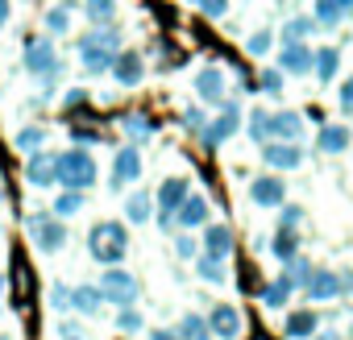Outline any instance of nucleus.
Here are the masks:
<instances>
[{
    "label": "nucleus",
    "instance_id": "f257e3e1",
    "mask_svg": "<svg viewBox=\"0 0 353 340\" xmlns=\"http://www.w3.org/2000/svg\"><path fill=\"white\" fill-rule=\"evenodd\" d=\"M88 253L100 262V266H121L125 253H129V233L121 220H100L92 233H88Z\"/></svg>",
    "mask_w": 353,
    "mask_h": 340
},
{
    "label": "nucleus",
    "instance_id": "f03ea898",
    "mask_svg": "<svg viewBox=\"0 0 353 340\" xmlns=\"http://www.w3.org/2000/svg\"><path fill=\"white\" fill-rule=\"evenodd\" d=\"M117 46H121V34L108 30V25H96L92 34L79 38V59H83V71L88 75H104L117 59Z\"/></svg>",
    "mask_w": 353,
    "mask_h": 340
},
{
    "label": "nucleus",
    "instance_id": "7ed1b4c3",
    "mask_svg": "<svg viewBox=\"0 0 353 340\" xmlns=\"http://www.w3.org/2000/svg\"><path fill=\"white\" fill-rule=\"evenodd\" d=\"M54 183L75 187V191L96 187V158H92L88 149H67V153H54Z\"/></svg>",
    "mask_w": 353,
    "mask_h": 340
},
{
    "label": "nucleus",
    "instance_id": "20e7f679",
    "mask_svg": "<svg viewBox=\"0 0 353 340\" xmlns=\"http://www.w3.org/2000/svg\"><path fill=\"white\" fill-rule=\"evenodd\" d=\"M26 229H30V241H34L42 253H59V249L67 245V224H63V216L38 212V216L26 220Z\"/></svg>",
    "mask_w": 353,
    "mask_h": 340
},
{
    "label": "nucleus",
    "instance_id": "39448f33",
    "mask_svg": "<svg viewBox=\"0 0 353 340\" xmlns=\"http://www.w3.org/2000/svg\"><path fill=\"white\" fill-rule=\"evenodd\" d=\"M237 129H241V108L221 100V116H216L212 125H204V129H200V141H204V149H216V145H225Z\"/></svg>",
    "mask_w": 353,
    "mask_h": 340
},
{
    "label": "nucleus",
    "instance_id": "423d86ee",
    "mask_svg": "<svg viewBox=\"0 0 353 340\" xmlns=\"http://www.w3.org/2000/svg\"><path fill=\"white\" fill-rule=\"evenodd\" d=\"M100 290H104V299H108V303L125 307V303H133V299L141 295V282H137L129 270H121V266H108V274L100 278Z\"/></svg>",
    "mask_w": 353,
    "mask_h": 340
},
{
    "label": "nucleus",
    "instance_id": "0eeeda50",
    "mask_svg": "<svg viewBox=\"0 0 353 340\" xmlns=\"http://www.w3.org/2000/svg\"><path fill=\"white\" fill-rule=\"evenodd\" d=\"M262 162L270 170H299L303 166V149H299V141L270 137V141H262Z\"/></svg>",
    "mask_w": 353,
    "mask_h": 340
},
{
    "label": "nucleus",
    "instance_id": "6e6552de",
    "mask_svg": "<svg viewBox=\"0 0 353 340\" xmlns=\"http://www.w3.org/2000/svg\"><path fill=\"white\" fill-rule=\"evenodd\" d=\"M21 63H26V71H30V75H42V79H50V75L59 71V54H54V46H50L46 38H34V42H26V54H21Z\"/></svg>",
    "mask_w": 353,
    "mask_h": 340
},
{
    "label": "nucleus",
    "instance_id": "1a4fd4ad",
    "mask_svg": "<svg viewBox=\"0 0 353 340\" xmlns=\"http://www.w3.org/2000/svg\"><path fill=\"white\" fill-rule=\"evenodd\" d=\"M141 179V149L129 141L125 149H117V162H112V187H129Z\"/></svg>",
    "mask_w": 353,
    "mask_h": 340
},
{
    "label": "nucleus",
    "instance_id": "9d476101",
    "mask_svg": "<svg viewBox=\"0 0 353 340\" xmlns=\"http://www.w3.org/2000/svg\"><path fill=\"white\" fill-rule=\"evenodd\" d=\"M208 212H212V208H208V200H204V195H196V191H188V195H183V204L174 208V216H170V220H174V224H183V229H204V224H208Z\"/></svg>",
    "mask_w": 353,
    "mask_h": 340
},
{
    "label": "nucleus",
    "instance_id": "9b49d317",
    "mask_svg": "<svg viewBox=\"0 0 353 340\" xmlns=\"http://www.w3.org/2000/svg\"><path fill=\"white\" fill-rule=\"evenodd\" d=\"M188 191H192V187H188V179H179V175L166 179V183L158 187V220H162V224H170L174 208L183 204V195H188Z\"/></svg>",
    "mask_w": 353,
    "mask_h": 340
},
{
    "label": "nucleus",
    "instance_id": "f8f14e48",
    "mask_svg": "<svg viewBox=\"0 0 353 340\" xmlns=\"http://www.w3.org/2000/svg\"><path fill=\"white\" fill-rule=\"evenodd\" d=\"M108 71L117 75V83H121V87H133V83H141L145 63H141V54H137V50H117V59H112V67H108Z\"/></svg>",
    "mask_w": 353,
    "mask_h": 340
},
{
    "label": "nucleus",
    "instance_id": "ddd939ff",
    "mask_svg": "<svg viewBox=\"0 0 353 340\" xmlns=\"http://www.w3.org/2000/svg\"><path fill=\"white\" fill-rule=\"evenodd\" d=\"M279 71H283V75H312V46L287 42L283 54H279Z\"/></svg>",
    "mask_w": 353,
    "mask_h": 340
},
{
    "label": "nucleus",
    "instance_id": "4468645a",
    "mask_svg": "<svg viewBox=\"0 0 353 340\" xmlns=\"http://www.w3.org/2000/svg\"><path fill=\"white\" fill-rule=\"evenodd\" d=\"M303 290H307V299H316V303L336 299V295H341V274H332V270H316V266H312Z\"/></svg>",
    "mask_w": 353,
    "mask_h": 340
},
{
    "label": "nucleus",
    "instance_id": "2eb2a0df",
    "mask_svg": "<svg viewBox=\"0 0 353 340\" xmlns=\"http://www.w3.org/2000/svg\"><path fill=\"white\" fill-rule=\"evenodd\" d=\"M26 179H30L34 187H50V183H54V153H46L42 145H38V149H30Z\"/></svg>",
    "mask_w": 353,
    "mask_h": 340
},
{
    "label": "nucleus",
    "instance_id": "dca6fc26",
    "mask_svg": "<svg viewBox=\"0 0 353 340\" xmlns=\"http://www.w3.org/2000/svg\"><path fill=\"white\" fill-rule=\"evenodd\" d=\"M250 200H254L258 208H279V204L287 200V187H283V179L266 175V179H254V183H250Z\"/></svg>",
    "mask_w": 353,
    "mask_h": 340
},
{
    "label": "nucleus",
    "instance_id": "f3484780",
    "mask_svg": "<svg viewBox=\"0 0 353 340\" xmlns=\"http://www.w3.org/2000/svg\"><path fill=\"white\" fill-rule=\"evenodd\" d=\"M196 96L204 104H221L225 100V75H221V67H204L196 75Z\"/></svg>",
    "mask_w": 353,
    "mask_h": 340
},
{
    "label": "nucleus",
    "instance_id": "a211bd4d",
    "mask_svg": "<svg viewBox=\"0 0 353 340\" xmlns=\"http://www.w3.org/2000/svg\"><path fill=\"white\" fill-rule=\"evenodd\" d=\"M204 253L229 262V253H233V229L229 224H204Z\"/></svg>",
    "mask_w": 353,
    "mask_h": 340
},
{
    "label": "nucleus",
    "instance_id": "6ab92c4d",
    "mask_svg": "<svg viewBox=\"0 0 353 340\" xmlns=\"http://www.w3.org/2000/svg\"><path fill=\"white\" fill-rule=\"evenodd\" d=\"M312 71H316L320 83L336 79V71H341V50H336V46H320V50H312Z\"/></svg>",
    "mask_w": 353,
    "mask_h": 340
},
{
    "label": "nucleus",
    "instance_id": "aec40b11",
    "mask_svg": "<svg viewBox=\"0 0 353 340\" xmlns=\"http://www.w3.org/2000/svg\"><path fill=\"white\" fill-rule=\"evenodd\" d=\"M270 137L299 141L303 137V116L299 112H270Z\"/></svg>",
    "mask_w": 353,
    "mask_h": 340
},
{
    "label": "nucleus",
    "instance_id": "412c9836",
    "mask_svg": "<svg viewBox=\"0 0 353 340\" xmlns=\"http://www.w3.org/2000/svg\"><path fill=\"white\" fill-rule=\"evenodd\" d=\"M208 332H212V336H237V332H241V315H237V307H229V303L212 307Z\"/></svg>",
    "mask_w": 353,
    "mask_h": 340
},
{
    "label": "nucleus",
    "instance_id": "4be33fe9",
    "mask_svg": "<svg viewBox=\"0 0 353 340\" xmlns=\"http://www.w3.org/2000/svg\"><path fill=\"white\" fill-rule=\"evenodd\" d=\"M349 141H353L349 125H324V129H320V137H316L320 153H341V149H349Z\"/></svg>",
    "mask_w": 353,
    "mask_h": 340
},
{
    "label": "nucleus",
    "instance_id": "5701e85b",
    "mask_svg": "<svg viewBox=\"0 0 353 340\" xmlns=\"http://www.w3.org/2000/svg\"><path fill=\"white\" fill-rule=\"evenodd\" d=\"M104 303H108V299H104L100 286H75V290H71V311H79V315H96Z\"/></svg>",
    "mask_w": 353,
    "mask_h": 340
},
{
    "label": "nucleus",
    "instance_id": "b1692460",
    "mask_svg": "<svg viewBox=\"0 0 353 340\" xmlns=\"http://www.w3.org/2000/svg\"><path fill=\"white\" fill-rule=\"evenodd\" d=\"M349 13H353V0H316V21L328 25V30L341 25Z\"/></svg>",
    "mask_w": 353,
    "mask_h": 340
},
{
    "label": "nucleus",
    "instance_id": "393cba45",
    "mask_svg": "<svg viewBox=\"0 0 353 340\" xmlns=\"http://www.w3.org/2000/svg\"><path fill=\"white\" fill-rule=\"evenodd\" d=\"M316 328H320V319H316V311H307V307H295V311L287 315V323H283L287 336H312Z\"/></svg>",
    "mask_w": 353,
    "mask_h": 340
},
{
    "label": "nucleus",
    "instance_id": "a878e982",
    "mask_svg": "<svg viewBox=\"0 0 353 340\" xmlns=\"http://www.w3.org/2000/svg\"><path fill=\"white\" fill-rule=\"evenodd\" d=\"M150 208H154V200H150L145 191H133V195L125 200V216H129V224H145V220L154 216Z\"/></svg>",
    "mask_w": 353,
    "mask_h": 340
},
{
    "label": "nucleus",
    "instance_id": "bb28decb",
    "mask_svg": "<svg viewBox=\"0 0 353 340\" xmlns=\"http://www.w3.org/2000/svg\"><path fill=\"white\" fill-rule=\"evenodd\" d=\"M196 274L204 282H225V257H212V253H196Z\"/></svg>",
    "mask_w": 353,
    "mask_h": 340
},
{
    "label": "nucleus",
    "instance_id": "cd10ccee",
    "mask_svg": "<svg viewBox=\"0 0 353 340\" xmlns=\"http://www.w3.org/2000/svg\"><path fill=\"white\" fill-rule=\"evenodd\" d=\"M291 290H295V286H291L287 278H274V282L262 290V303H266V307H274V311H283V307H287V299H291Z\"/></svg>",
    "mask_w": 353,
    "mask_h": 340
},
{
    "label": "nucleus",
    "instance_id": "c85d7f7f",
    "mask_svg": "<svg viewBox=\"0 0 353 340\" xmlns=\"http://www.w3.org/2000/svg\"><path fill=\"white\" fill-rule=\"evenodd\" d=\"M50 212H59L63 220L67 216H75V212H83V191H75V187H63V195L54 200V208Z\"/></svg>",
    "mask_w": 353,
    "mask_h": 340
},
{
    "label": "nucleus",
    "instance_id": "c756f323",
    "mask_svg": "<svg viewBox=\"0 0 353 340\" xmlns=\"http://www.w3.org/2000/svg\"><path fill=\"white\" fill-rule=\"evenodd\" d=\"M270 253H274V257H283V262H287V257H295V253H299V237H295V229H279V237L270 241Z\"/></svg>",
    "mask_w": 353,
    "mask_h": 340
},
{
    "label": "nucleus",
    "instance_id": "7c9ffc66",
    "mask_svg": "<svg viewBox=\"0 0 353 340\" xmlns=\"http://www.w3.org/2000/svg\"><path fill=\"white\" fill-rule=\"evenodd\" d=\"M307 274H312V262H307L303 253L287 257V270H283V278H287L291 286H303V282H307Z\"/></svg>",
    "mask_w": 353,
    "mask_h": 340
},
{
    "label": "nucleus",
    "instance_id": "2f4dec72",
    "mask_svg": "<svg viewBox=\"0 0 353 340\" xmlns=\"http://www.w3.org/2000/svg\"><path fill=\"white\" fill-rule=\"evenodd\" d=\"M83 9H88V17H92V25H108L112 13H117L112 0H83Z\"/></svg>",
    "mask_w": 353,
    "mask_h": 340
},
{
    "label": "nucleus",
    "instance_id": "473e14b6",
    "mask_svg": "<svg viewBox=\"0 0 353 340\" xmlns=\"http://www.w3.org/2000/svg\"><path fill=\"white\" fill-rule=\"evenodd\" d=\"M250 141H254V145L270 141V112H254V116H250Z\"/></svg>",
    "mask_w": 353,
    "mask_h": 340
},
{
    "label": "nucleus",
    "instance_id": "72a5a7b5",
    "mask_svg": "<svg viewBox=\"0 0 353 340\" xmlns=\"http://www.w3.org/2000/svg\"><path fill=\"white\" fill-rule=\"evenodd\" d=\"M170 336H208V319H200V315H183L179 328H174Z\"/></svg>",
    "mask_w": 353,
    "mask_h": 340
},
{
    "label": "nucleus",
    "instance_id": "f704fd0d",
    "mask_svg": "<svg viewBox=\"0 0 353 340\" xmlns=\"http://www.w3.org/2000/svg\"><path fill=\"white\" fill-rule=\"evenodd\" d=\"M312 25H316V21H307V17H291V21L283 25V38H287V42H303V38L312 34Z\"/></svg>",
    "mask_w": 353,
    "mask_h": 340
},
{
    "label": "nucleus",
    "instance_id": "c9c22d12",
    "mask_svg": "<svg viewBox=\"0 0 353 340\" xmlns=\"http://www.w3.org/2000/svg\"><path fill=\"white\" fill-rule=\"evenodd\" d=\"M46 30H50V34H67V30H71V13H67V5H59V9L46 13Z\"/></svg>",
    "mask_w": 353,
    "mask_h": 340
},
{
    "label": "nucleus",
    "instance_id": "e433bc0d",
    "mask_svg": "<svg viewBox=\"0 0 353 340\" xmlns=\"http://www.w3.org/2000/svg\"><path fill=\"white\" fill-rule=\"evenodd\" d=\"M121 125H125V133H129V141H133V145H141V141L150 137V120H141V116H125Z\"/></svg>",
    "mask_w": 353,
    "mask_h": 340
},
{
    "label": "nucleus",
    "instance_id": "4c0bfd02",
    "mask_svg": "<svg viewBox=\"0 0 353 340\" xmlns=\"http://www.w3.org/2000/svg\"><path fill=\"white\" fill-rule=\"evenodd\" d=\"M42 141H46V133H42V129H38V125H34V129H21V133H17V141H13V145H17V149H21V153H30V149H38V145H42Z\"/></svg>",
    "mask_w": 353,
    "mask_h": 340
},
{
    "label": "nucleus",
    "instance_id": "58836bf2",
    "mask_svg": "<svg viewBox=\"0 0 353 340\" xmlns=\"http://www.w3.org/2000/svg\"><path fill=\"white\" fill-rule=\"evenodd\" d=\"M270 42H274V34H270V30H258V34H250V42H245V50H250L254 59H262V54L270 50Z\"/></svg>",
    "mask_w": 353,
    "mask_h": 340
},
{
    "label": "nucleus",
    "instance_id": "ea45409f",
    "mask_svg": "<svg viewBox=\"0 0 353 340\" xmlns=\"http://www.w3.org/2000/svg\"><path fill=\"white\" fill-rule=\"evenodd\" d=\"M283 208V216H279V229H299V220H303V208L299 204H279Z\"/></svg>",
    "mask_w": 353,
    "mask_h": 340
},
{
    "label": "nucleus",
    "instance_id": "a19ab883",
    "mask_svg": "<svg viewBox=\"0 0 353 340\" xmlns=\"http://www.w3.org/2000/svg\"><path fill=\"white\" fill-rule=\"evenodd\" d=\"M50 307H54V311H71V286L54 282V286H50Z\"/></svg>",
    "mask_w": 353,
    "mask_h": 340
},
{
    "label": "nucleus",
    "instance_id": "79ce46f5",
    "mask_svg": "<svg viewBox=\"0 0 353 340\" xmlns=\"http://www.w3.org/2000/svg\"><path fill=\"white\" fill-rule=\"evenodd\" d=\"M117 328H121V332H141V315L129 311V303H125V311L117 315Z\"/></svg>",
    "mask_w": 353,
    "mask_h": 340
},
{
    "label": "nucleus",
    "instance_id": "37998d69",
    "mask_svg": "<svg viewBox=\"0 0 353 340\" xmlns=\"http://www.w3.org/2000/svg\"><path fill=\"white\" fill-rule=\"evenodd\" d=\"M262 92L279 96V92H283V71H266V75H262Z\"/></svg>",
    "mask_w": 353,
    "mask_h": 340
},
{
    "label": "nucleus",
    "instance_id": "c03bdc74",
    "mask_svg": "<svg viewBox=\"0 0 353 340\" xmlns=\"http://www.w3.org/2000/svg\"><path fill=\"white\" fill-rule=\"evenodd\" d=\"M174 253H179L183 262H192V257H196V241H192V237H179V241H174Z\"/></svg>",
    "mask_w": 353,
    "mask_h": 340
},
{
    "label": "nucleus",
    "instance_id": "a18cd8bd",
    "mask_svg": "<svg viewBox=\"0 0 353 340\" xmlns=\"http://www.w3.org/2000/svg\"><path fill=\"white\" fill-rule=\"evenodd\" d=\"M183 125H188V129H196V133H200V129H204V125H208V116H204V112H200V108H192V112H183Z\"/></svg>",
    "mask_w": 353,
    "mask_h": 340
},
{
    "label": "nucleus",
    "instance_id": "49530a36",
    "mask_svg": "<svg viewBox=\"0 0 353 340\" xmlns=\"http://www.w3.org/2000/svg\"><path fill=\"white\" fill-rule=\"evenodd\" d=\"M71 141H75V145H92V141L100 145V133H92V129H71Z\"/></svg>",
    "mask_w": 353,
    "mask_h": 340
},
{
    "label": "nucleus",
    "instance_id": "de8ad7c7",
    "mask_svg": "<svg viewBox=\"0 0 353 340\" xmlns=\"http://www.w3.org/2000/svg\"><path fill=\"white\" fill-rule=\"evenodd\" d=\"M200 9H204L208 17H221V13L229 9V0H204V5H200Z\"/></svg>",
    "mask_w": 353,
    "mask_h": 340
},
{
    "label": "nucleus",
    "instance_id": "09e8293b",
    "mask_svg": "<svg viewBox=\"0 0 353 340\" xmlns=\"http://www.w3.org/2000/svg\"><path fill=\"white\" fill-rule=\"evenodd\" d=\"M341 112H353V79H345L341 87Z\"/></svg>",
    "mask_w": 353,
    "mask_h": 340
},
{
    "label": "nucleus",
    "instance_id": "8fccbe9b",
    "mask_svg": "<svg viewBox=\"0 0 353 340\" xmlns=\"http://www.w3.org/2000/svg\"><path fill=\"white\" fill-rule=\"evenodd\" d=\"M9 25V0H0V30Z\"/></svg>",
    "mask_w": 353,
    "mask_h": 340
},
{
    "label": "nucleus",
    "instance_id": "3c124183",
    "mask_svg": "<svg viewBox=\"0 0 353 340\" xmlns=\"http://www.w3.org/2000/svg\"><path fill=\"white\" fill-rule=\"evenodd\" d=\"M0 299H5V274H0Z\"/></svg>",
    "mask_w": 353,
    "mask_h": 340
},
{
    "label": "nucleus",
    "instance_id": "603ef678",
    "mask_svg": "<svg viewBox=\"0 0 353 340\" xmlns=\"http://www.w3.org/2000/svg\"><path fill=\"white\" fill-rule=\"evenodd\" d=\"M188 5H196V9H200V5H204V0H188Z\"/></svg>",
    "mask_w": 353,
    "mask_h": 340
},
{
    "label": "nucleus",
    "instance_id": "864d4df0",
    "mask_svg": "<svg viewBox=\"0 0 353 340\" xmlns=\"http://www.w3.org/2000/svg\"><path fill=\"white\" fill-rule=\"evenodd\" d=\"M0 200H5V187H0Z\"/></svg>",
    "mask_w": 353,
    "mask_h": 340
}]
</instances>
